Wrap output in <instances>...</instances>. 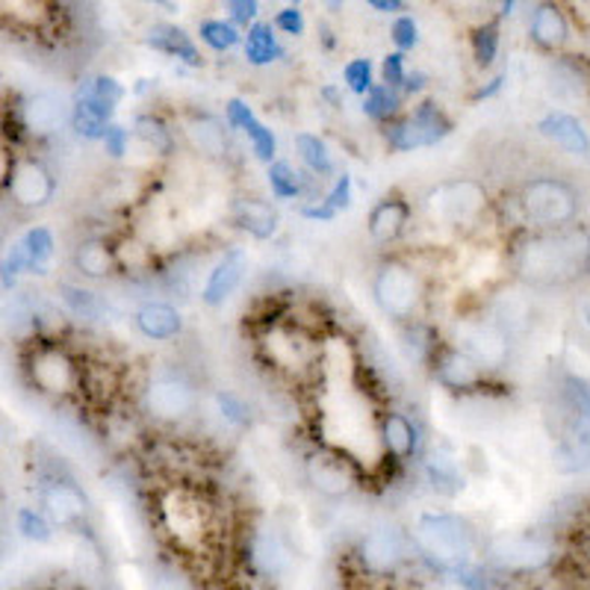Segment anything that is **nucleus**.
Masks as SVG:
<instances>
[{"label": "nucleus", "instance_id": "obj_1", "mask_svg": "<svg viewBox=\"0 0 590 590\" xmlns=\"http://www.w3.org/2000/svg\"><path fill=\"white\" fill-rule=\"evenodd\" d=\"M514 275L531 290H555L588 278L590 231L581 224L564 231H531L514 251Z\"/></svg>", "mask_w": 590, "mask_h": 590}, {"label": "nucleus", "instance_id": "obj_2", "mask_svg": "<svg viewBox=\"0 0 590 590\" xmlns=\"http://www.w3.org/2000/svg\"><path fill=\"white\" fill-rule=\"evenodd\" d=\"M414 546L419 558L440 570H460L476 550V531L467 519L452 511H428L414 526Z\"/></svg>", "mask_w": 590, "mask_h": 590}, {"label": "nucleus", "instance_id": "obj_3", "mask_svg": "<svg viewBox=\"0 0 590 590\" xmlns=\"http://www.w3.org/2000/svg\"><path fill=\"white\" fill-rule=\"evenodd\" d=\"M517 204L531 231H564L579 219V193L561 177H534L519 189Z\"/></svg>", "mask_w": 590, "mask_h": 590}, {"label": "nucleus", "instance_id": "obj_4", "mask_svg": "<svg viewBox=\"0 0 590 590\" xmlns=\"http://www.w3.org/2000/svg\"><path fill=\"white\" fill-rule=\"evenodd\" d=\"M422 210H426L428 222L440 224V228H469L488 210V189L472 177L446 181V184L428 189V195L422 198Z\"/></svg>", "mask_w": 590, "mask_h": 590}, {"label": "nucleus", "instance_id": "obj_5", "mask_svg": "<svg viewBox=\"0 0 590 590\" xmlns=\"http://www.w3.org/2000/svg\"><path fill=\"white\" fill-rule=\"evenodd\" d=\"M372 298L381 307V314L390 316L398 325H405L410 319H417L419 307L426 302V284H422V278L410 263L388 260L376 272Z\"/></svg>", "mask_w": 590, "mask_h": 590}, {"label": "nucleus", "instance_id": "obj_6", "mask_svg": "<svg viewBox=\"0 0 590 590\" xmlns=\"http://www.w3.org/2000/svg\"><path fill=\"white\" fill-rule=\"evenodd\" d=\"M419 552L414 540L396 526H378L357 540L355 550L348 552V567H355L369 576H390L407 567Z\"/></svg>", "mask_w": 590, "mask_h": 590}, {"label": "nucleus", "instance_id": "obj_7", "mask_svg": "<svg viewBox=\"0 0 590 590\" xmlns=\"http://www.w3.org/2000/svg\"><path fill=\"white\" fill-rule=\"evenodd\" d=\"M448 133H452V119L438 101H419L410 112H402L396 122L384 124V139H388L390 151L396 153L434 148Z\"/></svg>", "mask_w": 590, "mask_h": 590}, {"label": "nucleus", "instance_id": "obj_8", "mask_svg": "<svg viewBox=\"0 0 590 590\" xmlns=\"http://www.w3.org/2000/svg\"><path fill=\"white\" fill-rule=\"evenodd\" d=\"M27 376L30 384L45 396L62 398L72 396L74 390H81L83 372L77 360L60 343H39L27 357Z\"/></svg>", "mask_w": 590, "mask_h": 590}, {"label": "nucleus", "instance_id": "obj_9", "mask_svg": "<svg viewBox=\"0 0 590 590\" xmlns=\"http://www.w3.org/2000/svg\"><path fill=\"white\" fill-rule=\"evenodd\" d=\"M452 346L472 357L484 372L502 369L511 360V336L493 319H460V322H455Z\"/></svg>", "mask_w": 590, "mask_h": 590}, {"label": "nucleus", "instance_id": "obj_10", "mask_svg": "<svg viewBox=\"0 0 590 590\" xmlns=\"http://www.w3.org/2000/svg\"><path fill=\"white\" fill-rule=\"evenodd\" d=\"M305 479L307 484L325 499H346L352 496L360 484V472H357L355 460L348 458L346 452L334 446L314 448L305 458Z\"/></svg>", "mask_w": 590, "mask_h": 590}, {"label": "nucleus", "instance_id": "obj_11", "mask_svg": "<svg viewBox=\"0 0 590 590\" xmlns=\"http://www.w3.org/2000/svg\"><path fill=\"white\" fill-rule=\"evenodd\" d=\"M143 405L148 417L157 422H181L195 410L198 405V390L186 376L181 372H160L148 381L143 393Z\"/></svg>", "mask_w": 590, "mask_h": 590}, {"label": "nucleus", "instance_id": "obj_12", "mask_svg": "<svg viewBox=\"0 0 590 590\" xmlns=\"http://www.w3.org/2000/svg\"><path fill=\"white\" fill-rule=\"evenodd\" d=\"M488 561L505 573H540L555 561V550L531 534H502L490 540Z\"/></svg>", "mask_w": 590, "mask_h": 590}, {"label": "nucleus", "instance_id": "obj_13", "mask_svg": "<svg viewBox=\"0 0 590 590\" xmlns=\"http://www.w3.org/2000/svg\"><path fill=\"white\" fill-rule=\"evenodd\" d=\"M12 204L21 210H41L53 201L57 193V181L48 165L41 163L39 157H15L12 165L10 184H7Z\"/></svg>", "mask_w": 590, "mask_h": 590}, {"label": "nucleus", "instance_id": "obj_14", "mask_svg": "<svg viewBox=\"0 0 590 590\" xmlns=\"http://www.w3.org/2000/svg\"><path fill=\"white\" fill-rule=\"evenodd\" d=\"M431 372H434V381L440 388H446L448 393H476L488 381V372L452 343L440 346V352L431 360Z\"/></svg>", "mask_w": 590, "mask_h": 590}, {"label": "nucleus", "instance_id": "obj_15", "mask_svg": "<svg viewBox=\"0 0 590 590\" xmlns=\"http://www.w3.org/2000/svg\"><path fill=\"white\" fill-rule=\"evenodd\" d=\"M184 139L201 160L219 163L231 153V127L213 112H195L184 122Z\"/></svg>", "mask_w": 590, "mask_h": 590}, {"label": "nucleus", "instance_id": "obj_16", "mask_svg": "<svg viewBox=\"0 0 590 590\" xmlns=\"http://www.w3.org/2000/svg\"><path fill=\"white\" fill-rule=\"evenodd\" d=\"M21 127L36 136V139H48L53 133H60L65 124L72 122V107L62 101L60 95L53 93H36L27 101L21 103Z\"/></svg>", "mask_w": 590, "mask_h": 590}, {"label": "nucleus", "instance_id": "obj_17", "mask_svg": "<svg viewBox=\"0 0 590 590\" xmlns=\"http://www.w3.org/2000/svg\"><path fill=\"white\" fill-rule=\"evenodd\" d=\"M251 266V257L245 248H231L219 257V263L210 269V275L201 286V302L207 307H222L231 295L243 286L245 272Z\"/></svg>", "mask_w": 590, "mask_h": 590}, {"label": "nucleus", "instance_id": "obj_18", "mask_svg": "<svg viewBox=\"0 0 590 590\" xmlns=\"http://www.w3.org/2000/svg\"><path fill=\"white\" fill-rule=\"evenodd\" d=\"M41 514L51 519V526H77L86 511H89V499L77 484L72 481H51L41 488Z\"/></svg>", "mask_w": 590, "mask_h": 590}, {"label": "nucleus", "instance_id": "obj_19", "mask_svg": "<svg viewBox=\"0 0 590 590\" xmlns=\"http://www.w3.org/2000/svg\"><path fill=\"white\" fill-rule=\"evenodd\" d=\"M414 561L398 573H390V576H369V573H360L346 564V585H343V590H446L434 576L414 570Z\"/></svg>", "mask_w": 590, "mask_h": 590}, {"label": "nucleus", "instance_id": "obj_20", "mask_svg": "<svg viewBox=\"0 0 590 590\" xmlns=\"http://www.w3.org/2000/svg\"><path fill=\"white\" fill-rule=\"evenodd\" d=\"M378 440H381V448L388 452V458H393L396 464H407L419 455V426L405 414L398 410H388L381 417V428H378Z\"/></svg>", "mask_w": 590, "mask_h": 590}, {"label": "nucleus", "instance_id": "obj_21", "mask_svg": "<svg viewBox=\"0 0 590 590\" xmlns=\"http://www.w3.org/2000/svg\"><path fill=\"white\" fill-rule=\"evenodd\" d=\"M133 325L151 343H172L184 334V316L169 302H145L133 314Z\"/></svg>", "mask_w": 590, "mask_h": 590}, {"label": "nucleus", "instance_id": "obj_22", "mask_svg": "<svg viewBox=\"0 0 590 590\" xmlns=\"http://www.w3.org/2000/svg\"><path fill=\"white\" fill-rule=\"evenodd\" d=\"M145 45L153 48V51L165 53V57H174V60H181L189 69H201L204 65V53L201 48L195 45V39L184 27H177V24H169V21H160V24H151L148 30H145Z\"/></svg>", "mask_w": 590, "mask_h": 590}, {"label": "nucleus", "instance_id": "obj_23", "mask_svg": "<svg viewBox=\"0 0 590 590\" xmlns=\"http://www.w3.org/2000/svg\"><path fill=\"white\" fill-rule=\"evenodd\" d=\"M231 222L245 231L248 236H255L260 243L272 239L281 228V213L272 201L263 198H236L231 204Z\"/></svg>", "mask_w": 590, "mask_h": 590}, {"label": "nucleus", "instance_id": "obj_24", "mask_svg": "<svg viewBox=\"0 0 590 590\" xmlns=\"http://www.w3.org/2000/svg\"><path fill=\"white\" fill-rule=\"evenodd\" d=\"M410 204L405 198H396V195H388L372 207L369 213L367 231L372 236V243L378 245H393L405 236L407 224H410Z\"/></svg>", "mask_w": 590, "mask_h": 590}, {"label": "nucleus", "instance_id": "obj_25", "mask_svg": "<svg viewBox=\"0 0 590 590\" xmlns=\"http://www.w3.org/2000/svg\"><path fill=\"white\" fill-rule=\"evenodd\" d=\"M74 272L81 278H89V281H107L110 275L119 272V263H115V245L103 236H86L77 243L72 255Z\"/></svg>", "mask_w": 590, "mask_h": 590}, {"label": "nucleus", "instance_id": "obj_26", "mask_svg": "<svg viewBox=\"0 0 590 590\" xmlns=\"http://www.w3.org/2000/svg\"><path fill=\"white\" fill-rule=\"evenodd\" d=\"M538 131L543 133L546 139H552L555 145H561L567 153H573V157H585V160H590L588 131H585V124H581L576 115H570V112L555 110L550 112V115H543L538 124Z\"/></svg>", "mask_w": 590, "mask_h": 590}, {"label": "nucleus", "instance_id": "obj_27", "mask_svg": "<svg viewBox=\"0 0 590 590\" xmlns=\"http://www.w3.org/2000/svg\"><path fill=\"white\" fill-rule=\"evenodd\" d=\"M529 36L540 51H561L570 41V21L555 3H540L531 12Z\"/></svg>", "mask_w": 590, "mask_h": 590}, {"label": "nucleus", "instance_id": "obj_28", "mask_svg": "<svg viewBox=\"0 0 590 590\" xmlns=\"http://www.w3.org/2000/svg\"><path fill=\"white\" fill-rule=\"evenodd\" d=\"M426 479L431 484L434 493L446 499H455L464 490V472H460V460L458 455L446 446H434L426 455Z\"/></svg>", "mask_w": 590, "mask_h": 590}, {"label": "nucleus", "instance_id": "obj_29", "mask_svg": "<svg viewBox=\"0 0 590 590\" xmlns=\"http://www.w3.org/2000/svg\"><path fill=\"white\" fill-rule=\"evenodd\" d=\"M243 53L245 62L255 69H266L272 62L284 60V48L278 41V30L272 27V21H257L243 33Z\"/></svg>", "mask_w": 590, "mask_h": 590}, {"label": "nucleus", "instance_id": "obj_30", "mask_svg": "<svg viewBox=\"0 0 590 590\" xmlns=\"http://www.w3.org/2000/svg\"><path fill=\"white\" fill-rule=\"evenodd\" d=\"M133 139L143 145L145 151L153 153V157H172L174 148H177V139H174V131L169 127L163 115L157 112H143L133 119Z\"/></svg>", "mask_w": 590, "mask_h": 590}, {"label": "nucleus", "instance_id": "obj_31", "mask_svg": "<svg viewBox=\"0 0 590 590\" xmlns=\"http://www.w3.org/2000/svg\"><path fill=\"white\" fill-rule=\"evenodd\" d=\"M266 181H269V189H272V198L278 201H293V198H302V195H310V181H316L310 172H295V165L290 160H281L278 157L275 163L266 165Z\"/></svg>", "mask_w": 590, "mask_h": 590}, {"label": "nucleus", "instance_id": "obj_32", "mask_svg": "<svg viewBox=\"0 0 590 590\" xmlns=\"http://www.w3.org/2000/svg\"><path fill=\"white\" fill-rule=\"evenodd\" d=\"M402 346H405L407 357L419 364V367H431V360L440 352V336L434 328L422 322V319H410L402 325Z\"/></svg>", "mask_w": 590, "mask_h": 590}, {"label": "nucleus", "instance_id": "obj_33", "mask_svg": "<svg viewBox=\"0 0 590 590\" xmlns=\"http://www.w3.org/2000/svg\"><path fill=\"white\" fill-rule=\"evenodd\" d=\"M293 148L298 151V160L305 163V169L314 174L316 181H325V177L336 172L334 157L328 151L322 136H316V133H295Z\"/></svg>", "mask_w": 590, "mask_h": 590}, {"label": "nucleus", "instance_id": "obj_34", "mask_svg": "<svg viewBox=\"0 0 590 590\" xmlns=\"http://www.w3.org/2000/svg\"><path fill=\"white\" fill-rule=\"evenodd\" d=\"M402 101H405V95L398 93V89H390L384 83H376V86L364 95L360 110H364V115H367L369 122L390 124L402 115Z\"/></svg>", "mask_w": 590, "mask_h": 590}, {"label": "nucleus", "instance_id": "obj_35", "mask_svg": "<svg viewBox=\"0 0 590 590\" xmlns=\"http://www.w3.org/2000/svg\"><path fill=\"white\" fill-rule=\"evenodd\" d=\"M198 39L216 53H228L243 45V30H236L231 21L201 19L198 21Z\"/></svg>", "mask_w": 590, "mask_h": 590}, {"label": "nucleus", "instance_id": "obj_36", "mask_svg": "<svg viewBox=\"0 0 590 590\" xmlns=\"http://www.w3.org/2000/svg\"><path fill=\"white\" fill-rule=\"evenodd\" d=\"M245 139H248V145H251V151H255V157L260 160V163L272 165L278 160V136L275 131L269 127V124H263L260 119H251V122L245 124L243 131Z\"/></svg>", "mask_w": 590, "mask_h": 590}, {"label": "nucleus", "instance_id": "obj_37", "mask_svg": "<svg viewBox=\"0 0 590 590\" xmlns=\"http://www.w3.org/2000/svg\"><path fill=\"white\" fill-rule=\"evenodd\" d=\"M499 41H502V30H499V21H484L472 30V57L479 62L481 69H490L499 57Z\"/></svg>", "mask_w": 590, "mask_h": 590}, {"label": "nucleus", "instance_id": "obj_38", "mask_svg": "<svg viewBox=\"0 0 590 590\" xmlns=\"http://www.w3.org/2000/svg\"><path fill=\"white\" fill-rule=\"evenodd\" d=\"M115 263L119 269H127V272H143L153 263V248L136 236H124L115 243Z\"/></svg>", "mask_w": 590, "mask_h": 590}, {"label": "nucleus", "instance_id": "obj_39", "mask_svg": "<svg viewBox=\"0 0 590 590\" xmlns=\"http://www.w3.org/2000/svg\"><path fill=\"white\" fill-rule=\"evenodd\" d=\"M77 93L89 95V98L107 103V107H112V110H115L124 98H127L124 83L110 77V74H93V77H86V81L81 83V89H77Z\"/></svg>", "mask_w": 590, "mask_h": 590}, {"label": "nucleus", "instance_id": "obj_40", "mask_svg": "<svg viewBox=\"0 0 590 590\" xmlns=\"http://www.w3.org/2000/svg\"><path fill=\"white\" fill-rule=\"evenodd\" d=\"M60 293H62L65 307H69L74 316H81V319H101L103 316V302L93 293V290H83V286H74V284H62Z\"/></svg>", "mask_w": 590, "mask_h": 590}, {"label": "nucleus", "instance_id": "obj_41", "mask_svg": "<svg viewBox=\"0 0 590 590\" xmlns=\"http://www.w3.org/2000/svg\"><path fill=\"white\" fill-rule=\"evenodd\" d=\"M372 62L367 60V57H355V60H348L346 65H343V83H346V89L352 95H364L376 86L372 83Z\"/></svg>", "mask_w": 590, "mask_h": 590}, {"label": "nucleus", "instance_id": "obj_42", "mask_svg": "<svg viewBox=\"0 0 590 590\" xmlns=\"http://www.w3.org/2000/svg\"><path fill=\"white\" fill-rule=\"evenodd\" d=\"M216 407H219V417H222L228 426H251V410H248L243 398L231 393V390H219V393H216Z\"/></svg>", "mask_w": 590, "mask_h": 590}, {"label": "nucleus", "instance_id": "obj_43", "mask_svg": "<svg viewBox=\"0 0 590 590\" xmlns=\"http://www.w3.org/2000/svg\"><path fill=\"white\" fill-rule=\"evenodd\" d=\"M21 245H24L27 257H30L33 269H41V266L53 257V234L48 228H33V231H27Z\"/></svg>", "mask_w": 590, "mask_h": 590}, {"label": "nucleus", "instance_id": "obj_44", "mask_svg": "<svg viewBox=\"0 0 590 590\" xmlns=\"http://www.w3.org/2000/svg\"><path fill=\"white\" fill-rule=\"evenodd\" d=\"M19 531L27 540H36V543H48L53 538L51 519L45 517L41 511L21 508L19 511Z\"/></svg>", "mask_w": 590, "mask_h": 590}, {"label": "nucleus", "instance_id": "obj_45", "mask_svg": "<svg viewBox=\"0 0 590 590\" xmlns=\"http://www.w3.org/2000/svg\"><path fill=\"white\" fill-rule=\"evenodd\" d=\"M390 39H393V45H396L398 53H407L414 51V48H419V24L414 15H396L393 19V24H390Z\"/></svg>", "mask_w": 590, "mask_h": 590}, {"label": "nucleus", "instance_id": "obj_46", "mask_svg": "<svg viewBox=\"0 0 590 590\" xmlns=\"http://www.w3.org/2000/svg\"><path fill=\"white\" fill-rule=\"evenodd\" d=\"M0 10H7L3 15L12 19L15 24H27V27H36L41 21L48 19L51 12H45L48 7L45 3H33V0H12V3H0Z\"/></svg>", "mask_w": 590, "mask_h": 590}, {"label": "nucleus", "instance_id": "obj_47", "mask_svg": "<svg viewBox=\"0 0 590 590\" xmlns=\"http://www.w3.org/2000/svg\"><path fill=\"white\" fill-rule=\"evenodd\" d=\"M322 201H325L334 213H346V210H352V201H355V184H352V174L348 172L336 174V181L331 184V189H328Z\"/></svg>", "mask_w": 590, "mask_h": 590}, {"label": "nucleus", "instance_id": "obj_48", "mask_svg": "<svg viewBox=\"0 0 590 590\" xmlns=\"http://www.w3.org/2000/svg\"><path fill=\"white\" fill-rule=\"evenodd\" d=\"M272 27L284 36H293V39H302L307 33V19L302 7H284V10L275 12L272 19Z\"/></svg>", "mask_w": 590, "mask_h": 590}, {"label": "nucleus", "instance_id": "obj_49", "mask_svg": "<svg viewBox=\"0 0 590 590\" xmlns=\"http://www.w3.org/2000/svg\"><path fill=\"white\" fill-rule=\"evenodd\" d=\"M224 12H228V21L234 24L236 30H248L251 24L260 21V3L257 0H228L224 3Z\"/></svg>", "mask_w": 590, "mask_h": 590}, {"label": "nucleus", "instance_id": "obj_50", "mask_svg": "<svg viewBox=\"0 0 590 590\" xmlns=\"http://www.w3.org/2000/svg\"><path fill=\"white\" fill-rule=\"evenodd\" d=\"M103 151L110 153L112 160H124L127 153H131V143H133V133L124 127V124L112 122L103 133Z\"/></svg>", "mask_w": 590, "mask_h": 590}, {"label": "nucleus", "instance_id": "obj_51", "mask_svg": "<svg viewBox=\"0 0 590 590\" xmlns=\"http://www.w3.org/2000/svg\"><path fill=\"white\" fill-rule=\"evenodd\" d=\"M407 81V57L405 53H388L384 60H381V83L390 86V89H398L402 93V86Z\"/></svg>", "mask_w": 590, "mask_h": 590}, {"label": "nucleus", "instance_id": "obj_52", "mask_svg": "<svg viewBox=\"0 0 590 590\" xmlns=\"http://www.w3.org/2000/svg\"><path fill=\"white\" fill-rule=\"evenodd\" d=\"M251 119H255V110H251L248 101H243V98H231V101L224 103V124H228L231 131H243Z\"/></svg>", "mask_w": 590, "mask_h": 590}, {"label": "nucleus", "instance_id": "obj_53", "mask_svg": "<svg viewBox=\"0 0 590 590\" xmlns=\"http://www.w3.org/2000/svg\"><path fill=\"white\" fill-rule=\"evenodd\" d=\"M298 216H302V219H307V222H322V224L334 222L336 219L334 210H331V207H328L322 198H314V201L302 204V207H298Z\"/></svg>", "mask_w": 590, "mask_h": 590}, {"label": "nucleus", "instance_id": "obj_54", "mask_svg": "<svg viewBox=\"0 0 590 590\" xmlns=\"http://www.w3.org/2000/svg\"><path fill=\"white\" fill-rule=\"evenodd\" d=\"M428 86V74L426 72H407V81L402 86V95H419Z\"/></svg>", "mask_w": 590, "mask_h": 590}, {"label": "nucleus", "instance_id": "obj_55", "mask_svg": "<svg viewBox=\"0 0 590 590\" xmlns=\"http://www.w3.org/2000/svg\"><path fill=\"white\" fill-rule=\"evenodd\" d=\"M367 7L376 12H384V15H390V12H405L407 10L405 0H367Z\"/></svg>", "mask_w": 590, "mask_h": 590}, {"label": "nucleus", "instance_id": "obj_56", "mask_svg": "<svg viewBox=\"0 0 590 590\" xmlns=\"http://www.w3.org/2000/svg\"><path fill=\"white\" fill-rule=\"evenodd\" d=\"M12 165H15V157L10 153V148H3V145H0V186L10 184Z\"/></svg>", "mask_w": 590, "mask_h": 590}, {"label": "nucleus", "instance_id": "obj_57", "mask_svg": "<svg viewBox=\"0 0 590 590\" xmlns=\"http://www.w3.org/2000/svg\"><path fill=\"white\" fill-rule=\"evenodd\" d=\"M502 86H505V77H493L488 86H481L479 93L472 95V101H488V98H493V95H496Z\"/></svg>", "mask_w": 590, "mask_h": 590}, {"label": "nucleus", "instance_id": "obj_58", "mask_svg": "<svg viewBox=\"0 0 590 590\" xmlns=\"http://www.w3.org/2000/svg\"><path fill=\"white\" fill-rule=\"evenodd\" d=\"M552 590H561V588H552Z\"/></svg>", "mask_w": 590, "mask_h": 590}]
</instances>
